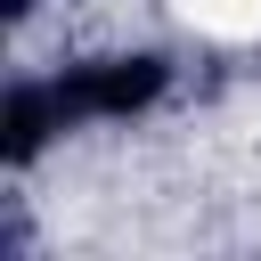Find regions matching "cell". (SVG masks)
Here are the masks:
<instances>
[{
	"instance_id": "obj_1",
	"label": "cell",
	"mask_w": 261,
	"mask_h": 261,
	"mask_svg": "<svg viewBox=\"0 0 261 261\" xmlns=\"http://www.w3.org/2000/svg\"><path fill=\"white\" fill-rule=\"evenodd\" d=\"M171 8L212 41H253L261 33V0H171Z\"/></svg>"
}]
</instances>
